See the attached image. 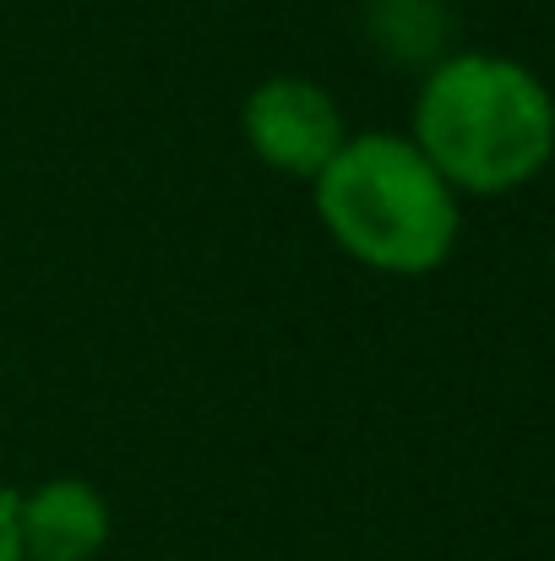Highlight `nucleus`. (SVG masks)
<instances>
[{"label": "nucleus", "instance_id": "nucleus-4", "mask_svg": "<svg viewBox=\"0 0 555 561\" xmlns=\"http://www.w3.org/2000/svg\"><path fill=\"white\" fill-rule=\"evenodd\" d=\"M109 546V502L99 485L60 474L22 491V557L27 561H93Z\"/></svg>", "mask_w": 555, "mask_h": 561}, {"label": "nucleus", "instance_id": "nucleus-1", "mask_svg": "<svg viewBox=\"0 0 555 561\" xmlns=\"http://www.w3.org/2000/svg\"><path fill=\"white\" fill-rule=\"evenodd\" d=\"M408 137L458 196H507L555 159V99L523 60L463 49L425 77Z\"/></svg>", "mask_w": 555, "mask_h": 561}, {"label": "nucleus", "instance_id": "nucleus-3", "mask_svg": "<svg viewBox=\"0 0 555 561\" xmlns=\"http://www.w3.org/2000/svg\"><path fill=\"white\" fill-rule=\"evenodd\" d=\"M240 137L267 170H278L289 181H316L349 142V126H344L338 99L322 82L267 77L240 104Z\"/></svg>", "mask_w": 555, "mask_h": 561}, {"label": "nucleus", "instance_id": "nucleus-5", "mask_svg": "<svg viewBox=\"0 0 555 561\" xmlns=\"http://www.w3.org/2000/svg\"><path fill=\"white\" fill-rule=\"evenodd\" d=\"M0 561H27L22 557V491H11L0 480Z\"/></svg>", "mask_w": 555, "mask_h": 561}, {"label": "nucleus", "instance_id": "nucleus-2", "mask_svg": "<svg viewBox=\"0 0 555 561\" xmlns=\"http://www.w3.org/2000/svg\"><path fill=\"white\" fill-rule=\"evenodd\" d=\"M322 229L370 273L425 278L463 229L458 191L403 131H349L338 159L311 181Z\"/></svg>", "mask_w": 555, "mask_h": 561}]
</instances>
